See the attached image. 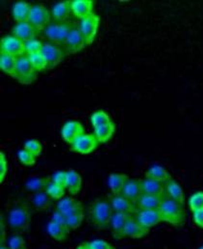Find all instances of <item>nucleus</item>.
Returning <instances> with one entry per match:
<instances>
[{
    "instance_id": "obj_1",
    "label": "nucleus",
    "mask_w": 203,
    "mask_h": 249,
    "mask_svg": "<svg viewBox=\"0 0 203 249\" xmlns=\"http://www.w3.org/2000/svg\"><path fill=\"white\" fill-rule=\"evenodd\" d=\"M7 219L11 230L16 234L23 233L28 230L33 207L30 202L24 199H15L7 204Z\"/></svg>"
},
{
    "instance_id": "obj_2",
    "label": "nucleus",
    "mask_w": 203,
    "mask_h": 249,
    "mask_svg": "<svg viewBox=\"0 0 203 249\" xmlns=\"http://www.w3.org/2000/svg\"><path fill=\"white\" fill-rule=\"evenodd\" d=\"M113 210L108 198H99L90 205V220L96 230L108 229L111 224Z\"/></svg>"
},
{
    "instance_id": "obj_3",
    "label": "nucleus",
    "mask_w": 203,
    "mask_h": 249,
    "mask_svg": "<svg viewBox=\"0 0 203 249\" xmlns=\"http://www.w3.org/2000/svg\"><path fill=\"white\" fill-rule=\"evenodd\" d=\"M163 221L169 222L172 225L179 226L184 222L185 212L183 205L170 198L166 193L163 196L162 204L159 209Z\"/></svg>"
},
{
    "instance_id": "obj_4",
    "label": "nucleus",
    "mask_w": 203,
    "mask_h": 249,
    "mask_svg": "<svg viewBox=\"0 0 203 249\" xmlns=\"http://www.w3.org/2000/svg\"><path fill=\"white\" fill-rule=\"evenodd\" d=\"M37 75L38 71L35 69L26 53L17 57L16 69L13 76L14 78L22 84H31L37 78Z\"/></svg>"
},
{
    "instance_id": "obj_5",
    "label": "nucleus",
    "mask_w": 203,
    "mask_h": 249,
    "mask_svg": "<svg viewBox=\"0 0 203 249\" xmlns=\"http://www.w3.org/2000/svg\"><path fill=\"white\" fill-rule=\"evenodd\" d=\"M73 24L71 22H50L44 30L45 35L49 40L60 47L63 46L68 38V34L72 28Z\"/></svg>"
},
{
    "instance_id": "obj_6",
    "label": "nucleus",
    "mask_w": 203,
    "mask_h": 249,
    "mask_svg": "<svg viewBox=\"0 0 203 249\" xmlns=\"http://www.w3.org/2000/svg\"><path fill=\"white\" fill-rule=\"evenodd\" d=\"M100 18L98 16L92 14L80 20L78 27L85 40L86 45H91L94 41L97 33Z\"/></svg>"
},
{
    "instance_id": "obj_7",
    "label": "nucleus",
    "mask_w": 203,
    "mask_h": 249,
    "mask_svg": "<svg viewBox=\"0 0 203 249\" xmlns=\"http://www.w3.org/2000/svg\"><path fill=\"white\" fill-rule=\"evenodd\" d=\"M50 13L48 9L42 4H34L31 8L29 22L38 30H45L50 23Z\"/></svg>"
},
{
    "instance_id": "obj_8",
    "label": "nucleus",
    "mask_w": 203,
    "mask_h": 249,
    "mask_svg": "<svg viewBox=\"0 0 203 249\" xmlns=\"http://www.w3.org/2000/svg\"><path fill=\"white\" fill-rule=\"evenodd\" d=\"M41 53L46 58L47 69H53L63 61L66 53L62 48L52 42H45Z\"/></svg>"
},
{
    "instance_id": "obj_9",
    "label": "nucleus",
    "mask_w": 203,
    "mask_h": 249,
    "mask_svg": "<svg viewBox=\"0 0 203 249\" xmlns=\"http://www.w3.org/2000/svg\"><path fill=\"white\" fill-rule=\"evenodd\" d=\"M86 46L85 40L79 30L78 25L73 24L67 40L61 47L66 54H74L79 53Z\"/></svg>"
},
{
    "instance_id": "obj_10",
    "label": "nucleus",
    "mask_w": 203,
    "mask_h": 249,
    "mask_svg": "<svg viewBox=\"0 0 203 249\" xmlns=\"http://www.w3.org/2000/svg\"><path fill=\"white\" fill-rule=\"evenodd\" d=\"M0 53L19 57L25 54V43L14 35H7L1 39Z\"/></svg>"
},
{
    "instance_id": "obj_11",
    "label": "nucleus",
    "mask_w": 203,
    "mask_h": 249,
    "mask_svg": "<svg viewBox=\"0 0 203 249\" xmlns=\"http://www.w3.org/2000/svg\"><path fill=\"white\" fill-rule=\"evenodd\" d=\"M110 205L114 213H120L125 214L133 215L139 210L135 203L131 202L124 195L120 194H111L108 197Z\"/></svg>"
},
{
    "instance_id": "obj_12",
    "label": "nucleus",
    "mask_w": 203,
    "mask_h": 249,
    "mask_svg": "<svg viewBox=\"0 0 203 249\" xmlns=\"http://www.w3.org/2000/svg\"><path fill=\"white\" fill-rule=\"evenodd\" d=\"M97 145L98 140L94 134L84 133L71 144V150L82 155H88L96 149Z\"/></svg>"
},
{
    "instance_id": "obj_13",
    "label": "nucleus",
    "mask_w": 203,
    "mask_h": 249,
    "mask_svg": "<svg viewBox=\"0 0 203 249\" xmlns=\"http://www.w3.org/2000/svg\"><path fill=\"white\" fill-rule=\"evenodd\" d=\"M134 216L142 227L148 230L163 221L159 210H138Z\"/></svg>"
},
{
    "instance_id": "obj_14",
    "label": "nucleus",
    "mask_w": 203,
    "mask_h": 249,
    "mask_svg": "<svg viewBox=\"0 0 203 249\" xmlns=\"http://www.w3.org/2000/svg\"><path fill=\"white\" fill-rule=\"evenodd\" d=\"M129 216H130V214L113 213L110 226L112 228L113 236L115 239L121 240L125 237V226H126Z\"/></svg>"
},
{
    "instance_id": "obj_15",
    "label": "nucleus",
    "mask_w": 203,
    "mask_h": 249,
    "mask_svg": "<svg viewBox=\"0 0 203 249\" xmlns=\"http://www.w3.org/2000/svg\"><path fill=\"white\" fill-rule=\"evenodd\" d=\"M84 126L80 122L68 121L62 128V136L67 143L72 144L79 136L84 134Z\"/></svg>"
},
{
    "instance_id": "obj_16",
    "label": "nucleus",
    "mask_w": 203,
    "mask_h": 249,
    "mask_svg": "<svg viewBox=\"0 0 203 249\" xmlns=\"http://www.w3.org/2000/svg\"><path fill=\"white\" fill-rule=\"evenodd\" d=\"M39 31L29 22H18L13 28V35L23 41L24 43L34 39Z\"/></svg>"
},
{
    "instance_id": "obj_17",
    "label": "nucleus",
    "mask_w": 203,
    "mask_h": 249,
    "mask_svg": "<svg viewBox=\"0 0 203 249\" xmlns=\"http://www.w3.org/2000/svg\"><path fill=\"white\" fill-rule=\"evenodd\" d=\"M57 211L68 217L75 213L83 211V205L80 201L72 197H63L57 203Z\"/></svg>"
},
{
    "instance_id": "obj_18",
    "label": "nucleus",
    "mask_w": 203,
    "mask_h": 249,
    "mask_svg": "<svg viewBox=\"0 0 203 249\" xmlns=\"http://www.w3.org/2000/svg\"><path fill=\"white\" fill-rule=\"evenodd\" d=\"M94 1L93 0H73L71 1V12L77 18L83 19L84 18L93 14Z\"/></svg>"
},
{
    "instance_id": "obj_19",
    "label": "nucleus",
    "mask_w": 203,
    "mask_h": 249,
    "mask_svg": "<svg viewBox=\"0 0 203 249\" xmlns=\"http://www.w3.org/2000/svg\"><path fill=\"white\" fill-rule=\"evenodd\" d=\"M121 194L136 204L142 194L141 181L138 179H128Z\"/></svg>"
},
{
    "instance_id": "obj_20",
    "label": "nucleus",
    "mask_w": 203,
    "mask_h": 249,
    "mask_svg": "<svg viewBox=\"0 0 203 249\" xmlns=\"http://www.w3.org/2000/svg\"><path fill=\"white\" fill-rule=\"evenodd\" d=\"M32 5L25 1H18L14 4L12 8V15L14 19L18 22L29 21Z\"/></svg>"
},
{
    "instance_id": "obj_21",
    "label": "nucleus",
    "mask_w": 203,
    "mask_h": 249,
    "mask_svg": "<svg viewBox=\"0 0 203 249\" xmlns=\"http://www.w3.org/2000/svg\"><path fill=\"white\" fill-rule=\"evenodd\" d=\"M163 196L142 193L137 201L136 205L139 210H159L162 204Z\"/></svg>"
},
{
    "instance_id": "obj_22",
    "label": "nucleus",
    "mask_w": 203,
    "mask_h": 249,
    "mask_svg": "<svg viewBox=\"0 0 203 249\" xmlns=\"http://www.w3.org/2000/svg\"><path fill=\"white\" fill-rule=\"evenodd\" d=\"M71 12V1H62L55 4L51 10L54 22H66Z\"/></svg>"
},
{
    "instance_id": "obj_23",
    "label": "nucleus",
    "mask_w": 203,
    "mask_h": 249,
    "mask_svg": "<svg viewBox=\"0 0 203 249\" xmlns=\"http://www.w3.org/2000/svg\"><path fill=\"white\" fill-rule=\"evenodd\" d=\"M148 231H149L148 229H145L138 222V220L136 219L133 214V215H130L127 220L125 234V237H129L132 239H141L143 236H145L148 233Z\"/></svg>"
},
{
    "instance_id": "obj_24",
    "label": "nucleus",
    "mask_w": 203,
    "mask_h": 249,
    "mask_svg": "<svg viewBox=\"0 0 203 249\" xmlns=\"http://www.w3.org/2000/svg\"><path fill=\"white\" fill-rule=\"evenodd\" d=\"M29 202L33 209L38 211H47L51 207V197L48 195L47 190L34 193L30 197Z\"/></svg>"
},
{
    "instance_id": "obj_25",
    "label": "nucleus",
    "mask_w": 203,
    "mask_h": 249,
    "mask_svg": "<svg viewBox=\"0 0 203 249\" xmlns=\"http://www.w3.org/2000/svg\"><path fill=\"white\" fill-rule=\"evenodd\" d=\"M141 184L142 193H144V194L163 196L166 192L164 183L158 182V181L150 179V178L145 177L142 181H141Z\"/></svg>"
},
{
    "instance_id": "obj_26",
    "label": "nucleus",
    "mask_w": 203,
    "mask_h": 249,
    "mask_svg": "<svg viewBox=\"0 0 203 249\" xmlns=\"http://www.w3.org/2000/svg\"><path fill=\"white\" fill-rule=\"evenodd\" d=\"M165 189H166V195H168L170 198L173 199L174 201L178 202L181 205H184V193L181 187L172 178L165 183Z\"/></svg>"
},
{
    "instance_id": "obj_27",
    "label": "nucleus",
    "mask_w": 203,
    "mask_h": 249,
    "mask_svg": "<svg viewBox=\"0 0 203 249\" xmlns=\"http://www.w3.org/2000/svg\"><path fill=\"white\" fill-rule=\"evenodd\" d=\"M17 64V57L5 53H0V68L3 72L14 76Z\"/></svg>"
},
{
    "instance_id": "obj_28",
    "label": "nucleus",
    "mask_w": 203,
    "mask_h": 249,
    "mask_svg": "<svg viewBox=\"0 0 203 249\" xmlns=\"http://www.w3.org/2000/svg\"><path fill=\"white\" fill-rule=\"evenodd\" d=\"M82 187V178L74 170L67 171L66 188L71 195H76Z\"/></svg>"
},
{
    "instance_id": "obj_29",
    "label": "nucleus",
    "mask_w": 203,
    "mask_h": 249,
    "mask_svg": "<svg viewBox=\"0 0 203 249\" xmlns=\"http://www.w3.org/2000/svg\"><path fill=\"white\" fill-rule=\"evenodd\" d=\"M116 130V126L113 122L107 124H103L94 128V134L100 143L107 142L114 134Z\"/></svg>"
},
{
    "instance_id": "obj_30",
    "label": "nucleus",
    "mask_w": 203,
    "mask_h": 249,
    "mask_svg": "<svg viewBox=\"0 0 203 249\" xmlns=\"http://www.w3.org/2000/svg\"><path fill=\"white\" fill-rule=\"evenodd\" d=\"M145 177L156 180V181L164 183V184L167 183L171 179V175L169 174V172L164 167H162L160 165L151 166L145 172Z\"/></svg>"
},
{
    "instance_id": "obj_31",
    "label": "nucleus",
    "mask_w": 203,
    "mask_h": 249,
    "mask_svg": "<svg viewBox=\"0 0 203 249\" xmlns=\"http://www.w3.org/2000/svg\"><path fill=\"white\" fill-rule=\"evenodd\" d=\"M128 176L125 174H112L109 176L108 184L109 187L112 191V194H120L124 187L125 186V183L128 180Z\"/></svg>"
},
{
    "instance_id": "obj_32",
    "label": "nucleus",
    "mask_w": 203,
    "mask_h": 249,
    "mask_svg": "<svg viewBox=\"0 0 203 249\" xmlns=\"http://www.w3.org/2000/svg\"><path fill=\"white\" fill-rule=\"evenodd\" d=\"M47 231H48V234L57 242H64L69 234L68 228L59 225L53 221H51L48 224Z\"/></svg>"
},
{
    "instance_id": "obj_33",
    "label": "nucleus",
    "mask_w": 203,
    "mask_h": 249,
    "mask_svg": "<svg viewBox=\"0 0 203 249\" xmlns=\"http://www.w3.org/2000/svg\"><path fill=\"white\" fill-rule=\"evenodd\" d=\"M50 183L51 182L48 177H37V178L30 179L26 183L25 187L28 190H31L36 193V192L47 190V188Z\"/></svg>"
},
{
    "instance_id": "obj_34",
    "label": "nucleus",
    "mask_w": 203,
    "mask_h": 249,
    "mask_svg": "<svg viewBox=\"0 0 203 249\" xmlns=\"http://www.w3.org/2000/svg\"><path fill=\"white\" fill-rule=\"evenodd\" d=\"M91 122L93 126L95 128L97 126H100V125H103V124H109L111 123V119L109 117V115L103 111V110H98L96 112H94L92 117H91Z\"/></svg>"
},
{
    "instance_id": "obj_35",
    "label": "nucleus",
    "mask_w": 203,
    "mask_h": 249,
    "mask_svg": "<svg viewBox=\"0 0 203 249\" xmlns=\"http://www.w3.org/2000/svg\"><path fill=\"white\" fill-rule=\"evenodd\" d=\"M43 46H44V43H42L40 40L36 38L30 41H27L25 42V53L28 55L41 53Z\"/></svg>"
},
{
    "instance_id": "obj_36",
    "label": "nucleus",
    "mask_w": 203,
    "mask_h": 249,
    "mask_svg": "<svg viewBox=\"0 0 203 249\" xmlns=\"http://www.w3.org/2000/svg\"><path fill=\"white\" fill-rule=\"evenodd\" d=\"M66 188L65 187H61V186H58L54 183H50L48 185V187L47 188V192L48 193V195L52 198V199H55V200H60L64 197L65 195V190Z\"/></svg>"
},
{
    "instance_id": "obj_37",
    "label": "nucleus",
    "mask_w": 203,
    "mask_h": 249,
    "mask_svg": "<svg viewBox=\"0 0 203 249\" xmlns=\"http://www.w3.org/2000/svg\"><path fill=\"white\" fill-rule=\"evenodd\" d=\"M28 56H29L30 61L33 64V66L35 67V69L38 71H44V70L47 69V63L46 58L43 56L42 53L31 54V55H28Z\"/></svg>"
},
{
    "instance_id": "obj_38",
    "label": "nucleus",
    "mask_w": 203,
    "mask_h": 249,
    "mask_svg": "<svg viewBox=\"0 0 203 249\" xmlns=\"http://www.w3.org/2000/svg\"><path fill=\"white\" fill-rule=\"evenodd\" d=\"M189 205L193 213L203 209V191L197 192L192 195L189 200Z\"/></svg>"
},
{
    "instance_id": "obj_39",
    "label": "nucleus",
    "mask_w": 203,
    "mask_h": 249,
    "mask_svg": "<svg viewBox=\"0 0 203 249\" xmlns=\"http://www.w3.org/2000/svg\"><path fill=\"white\" fill-rule=\"evenodd\" d=\"M83 219H84V211L75 213L68 216L67 220H68V227L69 228V230L77 229L83 222Z\"/></svg>"
},
{
    "instance_id": "obj_40",
    "label": "nucleus",
    "mask_w": 203,
    "mask_h": 249,
    "mask_svg": "<svg viewBox=\"0 0 203 249\" xmlns=\"http://www.w3.org/2000/svg\"><path fill=\"white\" fill-rule=\"evenodd\" d=\"M24 149L27 150L28 152H30L31 154H33L35 157H38L41 155L43 147L38 140L30 139L24 143Z\"/></svg>"
},
{
    "instance_id": "obj_41",
    "label": "nucleus",
    "mask_w": 203,
    "mask_h": 249,
    "mask_svg": "<svg viewBox=\"0 0 203 249\" xmlns=\"http://www.w3.org/2000/svg\"><path fill=\"white\" fill-rule=\"evenodd\" d=\"M8 247L9 249H26L24 239L19 234L13 235L9 238Z\"/></svg>"
},
{
    "instance_id": "obj_42",
    "label": "nucleus",
    "mask_w": 203,
    "mask_h": 249,
    "mask_svg": "<svg viewBox=\"0 0 203 249\" xmlns=\"http://www.w3.org/2000/svg\"><path fill=\"white\" fill-rule=\"evenodd\" d=\"M18 159L21 161V163L26 166H31L36 162V157L25 149L20 150L18 152Z\"/></svg>"
},
{
    "instance_id": "obj_43",
    "label": "nucleus",
    "mask_w": 203,
    "mask_h": 249,
    "mask_svg": "<svg viewBox=\"0 0 203 249\" xmlns=\"http://www.w3.org/2000/svg\"><path fill=\"white\" fill-rule=\"evenodd\" d=\"M52 183L66 188L67 172H65V171H58V172L54 173L53 176H52Z\"/></svg>"
},
{
    "instance_id": "obj_44",
    "label": "nucleus",
    "mask_w": 203,
    "mask_h": 249,
    "mask_svg": "<svg viewBox=\"0 0 203 249\" xmlns=\"http://www.w3.org/2000/svg\"><path fill=\"white\" fill-rule=\"evenodd\" d=\"M53 222L59 224V225H62L64 227H68V220H67V216L64 215L62 213H60L59 211H56L54 212V213L52 214V220ZM69 229V228H68Z\"/></svg>"
},
{
    "instance_id": "obj_45",
    "label": "nucleus",
    "mask_w": 203,
    "mask_h": 249,
    "mask_svg": "<svg viewBox=\"0 0 203 249\" xmlns=\"http://www.w3.org/2000/svg\"><path fill=\"white\" fill-rule=\"evenodd\" d=\"M91 249H114L111 245L103 240H94L91 243H88Z\"/></svg>"
},
{
    "instance_id": "obj_46",
    "label": "nucleus",
    "mask_w": 203,
    "mask_h": 249,
    "mask_svg": "<svg viewBox=\"0 0 203 249\" xmlns=\"http://www.w3.org/2000/svg\"><path fill=\"white\" fill-rule=\"evenodd\" d=\"M7 173V160L5 154L0 152V183H2L5 179Z\"/></svg>"
},
{
    "instance_id": "obj_47",
    "label": "nucleus",
    "mask_w": 203,
    "mask_h": 249,
    "mask_svg": "<svg viewBox=\"0 0 203 249\" xmlns=\"http://www.w3.org/2000/svg\"><path fill=\"white\" fill-rule=\"evenodd\" d=\"M193 213H194V220L196 224L203 228V209L196 211Z\"/></svg>"
},
{
    "instance_id": "obj_48",
    "label": "nucleus",
    "mask_w": 203,
    "mask_h": 249,
    "mask_svg": "<svg viewBox=\"0 0 203 249\" xmlns=\"http://www.w3.org/2000/svg\"><path fill=\"white\" fill-rule=\"evenodd\" d=\"M0 229H1V232H0V242H1V245H3V243L5 242V225L3 224V216L1 214V219H0Z\"/></svg>"
},
{
    "instance_id": "obj_49",
    "label": "nucleus",
    "mask_w": 203,
    "mask_h": 249,
    "mask_svg": "<svg viewBox=\"0 0 203 249\" xmlns=\"http://www.w3.org/2000/svg\"><path fill=\"white\" fill-rule=\"evenodd\" d=\"M89 249V245H88V243H84V244H82L80 247H78V249Z\"/></svg>"
},
{
    "instance_id": "obj_50",
    "label": "nucleus",
    "mask_w": 203,
    "mask_h": 249,
    "mask_svg": "<svg viewBox=\"0 0 203 249\" xmlns=\"http://www.w3.org/2000/svg\"><path fill=\"white\" fill-rule=\"evenodd\" d=\"M0 249H7V248H5L3 245H1V248H0Z\"/></svg>"
},
{
    "instance_id": "obj_51",
    "label": "nucleus",
    "mask_w": 203,
    "mask_h": 249,
    "mask_svg": "<svg viewBox=\"0 0 203 249\" xmlns=\"http://www.w3.org/2000/svg\"><path fill=\"white\" fill-rule=\"evenodd\" d=\"M203 249V247H201V248H200V249Z\"/></svg>"
},
{
    "instance_id": "obj_52",
    "label": "nucleus",
    "mask_w": 203,
    "mask_h": 249,
    "mask_svg": "<svg viewBox=\"0 0 203 249\" xmlns=\"http://www.w3.org/2000/svg\"><path fill=\"white\" fill-rule=\"evenodd\" d=\"M89 249H90V248H89Z\"/></svg>"
}]
</instances>
